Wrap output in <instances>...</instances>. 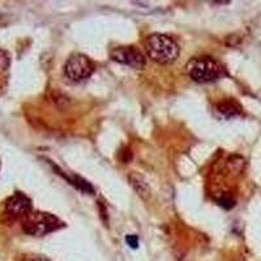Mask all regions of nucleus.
<instances>
[{
	"mask_svg": "<svg viewBox=\"0 0 261 261\" xmlns=\"http://www.w3.org/2000/svg\"><path fill=\"white\" fill-rule=\"evenodd\" d=\"M186 72L193 81L200 84L214 83L226 76V69L211 57H196L186 65Z\"/></svg>",
	"mask_w": 261,
	"mask_h": 261,
	"instance_id": "nucleus-1",
	"label": "nucleus"
},
{
	"mask_svg": "<svg viewBox=\"0 0 261 261\" xmlns=\"http://www.w3.org/2000/svg\"><path fill=\"white\" fill-rule=\"evenodd\" d=\"M144 45L148 57L158 64H170L179 57L178 43L166 34H151Z\"/></svg>",
	"mask_w": 261,
	"mask_h": 261,
	"instance_id": "nucleus-2",
	"label": "nucleus"
},
{
	"mask_svg": "<svg viewBox=\"0 0 261 261\" xmlns=\"http://www.w3.org/2000/svg\"><path fill=\"white\" fill-rule=\"evenodd\" d=\"M64 223L51 213L39 211H32L22 220V230L32 237H43L58 228L63 227Z\"/></svg>",
	"mask_w": 261,
	"mask_h": 261,
	"instance_id": "nucleus-3",
	"label": "nucleus"
},
{
	"mask_svg": "<svg viewBox=\"0 0 261 261\" xmlns=\"http://www.w3.org/2000/svg\"><path fill=\"white\" fill-rule=\"evenodd\" d=\"M94 65L84 54H72L64 64V76L72 83H80L92 76Z\"/></svg>",
	"mask_w": 261,
	"mask_h": 261,
	"instance_id": "nucleus-4",
	"label": "nucleus"
},
{
	"mask_svg": "<svg viewBox=\"0 0 261 261\" xmlns=\"http://www.w3.org/2000/svg\"><path fill=\"white\" fill-rule=\"evenodd\" d=\"M110 57L114 62L124 64L135 69H143L146 64V58L144 54L135 46H120L114 48L110 53Z\"/></svg>",
	"mask_w": 261,
	"mask_h": 261,
	"instance_id": "nucleus-5",
	"label": "nucleus"
},
{
	"mask_svg": "<svg viewBox=\"0 0 261 261\" xmlns=\"http://www.w3.org/2000/svg\"><path fill=\"white\" fill-rule=\"evenodd\" d=\"M32 211V201L24 193H15L13 196L8 197V200L6 201V212L12 218L24 220Z\"/></svg>",
	"mask_w": 261,
	"mask_h": 261,
	"instance_id": "nucleus-6",
	"label": "nucleus"
},
{
	"mask_svg": "<svg viewBox=\"0 0 261 261\" xmlns=\"http://www.w3.org/2000/svg\"><path fill=\"white\" fill-rule=\"evenodd\" d=\"M217 111L225 118H235L243 114V107L235 99H226L217 105Z\"/></svg>",
	"mask_w": 261,
	"mask_h": 261,
	"instance_id": "nucleus-7",
	"label": "nucleus"
},
{
	"mask_svg": "<svg viewBox=\"0 0 261 261\" xmlns=\"http://www.w3.org/2000/svg\"><path fill=\"white\" fill-rule=\"evenodd\" d=\"M128 179H129V183L130 186L134 187V190L136 191V192L139 193L144 200H148L149 197H150V193H151L150 187H149V184L146 183L145 179L140 175V174H137V172H132V174L128 176Z\"/></svg>",
	"mask_w": 261,
	"mask_h": 261,
	"instance_id": "nucleus-8",
	"label": "nucleus"
},
{
	"mask_svg": "<svg viewBox=\"0 0 261 261\" xmlns=\"http://www.w3.org/2000/svg\"><path fill=\"white\" fill-rule=\"evenodd\" d=\"M64 178L68 179V181L71 184H73L74 187L79 188V190H81L83 192H86V193H94V188L92 187V184L89 183V181H86L85 179L80 178V176H72V178H68V176H64Z\"/></svg>",
	"mask_w": 261,
	"mask_h": 261,
	"instance_id": "nucleus-9",
	"label": "nucleus"
},
{
	"mask_svg": "<svg viewBox=\"0 0 261 261\" xmlns=\"http://www.w3.org/2000/svg\"><path fill=\"white\" fill-rule=\"evenodd\" d=\"M9 65H11V58H9L8 53L4 51L3 48H0V72L7 71Z\"/></svg>",
	"mask_w": 261,
	"mask_h": 261,
	"instance_id": "nucleus-10",
	"label": "nucleus"
},
{
	"mask_svg": "<svg viewBox=\"0 0 261 261\" xmlns=\"http://www.w3.org/2000/svg\"><path fill=\"white\" fill-rule=\"evenodd\" d=\"M228 166H230V169L232 170V171H237L239 172L242 169H243L244 166V160L241 157H232L231 160L228 161Z\"/></svg>",
	"mask_w": 261,
	"mask_h": 261,
	"instance_id": "nucleus-11",
	"label": "nucleus"
},
{
	"mask_svg": "<svg viewBox=\"0 0 261 261\" xmlns=\"http://www.w3.org/2000/svg\"><path fill=\"white\" fill-rule=\"evenodd\" d=\"M218 202H220L221 206L225 209H231L234 208V205H235V200L232 199L231 196H228V195L221 196L220 199H218Z\"/></svg>",
	"mask_w": 261,
	"mask_h": 261,
	"instance_id": "nucleus-12",
	"label": "nucleus"
},
{
	"mask_svg": "<svg viewBox=\"0 0 261 261\" xmlns=\"http://www.w3.org/2000/svg\"><path fill=\"white\" fill-rule=\"evenodd\" d=\"M125 242H127V244L130 248H137L139 247V238L136 235H127L125 237Z\"/></svg>",
	"mask_w": 261,
	"mask_h": 261,
	"instance_id": "nucleus-13",
	"label": "nucleus"
},
{
	"mask_svg": "<svg viewBox=\"0 0 261 261\" xmlns=\"http://www.w3.org/2000/svg\"><path fill=\"white\" fill-rule=\"evenodd\" d=\"M120 154H124V157H122V161H123V162H124V163L129 162L130 158H132V151H130L129 149H125V150L122 151Z\"/></svg>",
	"mask_w": 261,
	"mask_h": 261,
	"instance_id": "nucleus-14",
	"label": "nucleus"
},
{
	"mask_svg": "<svg viewBox=\"0 0 261 261\" xmlns=\"http://www.w3.org/2000/svg\"><path fill=\"white\" fill-rule=\"evenodd\" d=\"M24 261H51L48 260L45 256H29V257L25 258Z\"/></svg>",
	"mask_w": 261,
	"mask_h": 261,
	"instance_id": "nucleus-15",
	"label": "nucleus"
},
{
	"mask_svg": "<svg viewBox=\"0 0 261 261\" xmlns=\"http://www.w3.org/2000/svg\"><path fill=\"white\" fill-rule=\"evenodd\" d=\"M98 206H99V212H101V217H102V220H103L105 223H107V212L105 211L103 208V205H102V202H98Z\"/></svg>",
	"mask_w": 261,
	"mask_h": 261,
	"instance_id": "nucleus-16",
	"label": "nucleus"
}]
</instances>
